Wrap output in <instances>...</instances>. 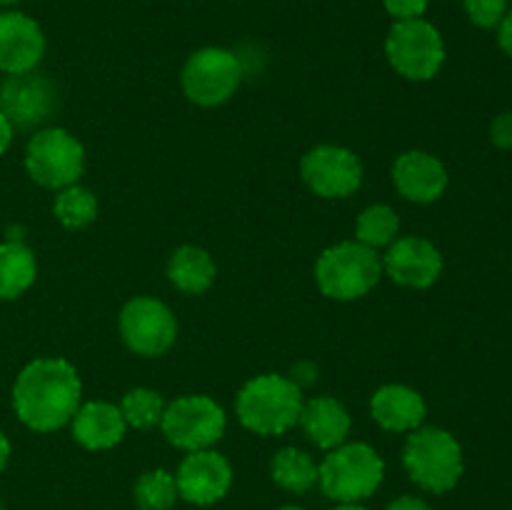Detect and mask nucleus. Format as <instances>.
I'll list each match as a JSON object with an SVG mask.
<instances>
[{
  "label": "nucleus",
  "mask_w": 512,
  "mask_h": 510,
  "mask_svg": "<svg viewBox=\"0 0 512 510\" xmlns=\"http://www.w3.org/2000/svg\"><path fill=\"white\" fill-rule=\"evenodd\" d=\"M58 108V88L45 75L30 73L8 75L0 85V113L20 130L43 125Z\"/></svg>",
  "instance_id": "obj_14"
},
{
  "label": "nucleus",
  "mask_w": 512,
  "mask_h": 510,
  "mask_svg": "<svg viewBox=\"0 0 512 510\" xmlns=\"http://www.w3.org/2000/svg\"><path fill=\"white\" fill-rule=\"evenodd\" d=\"M20 0H0V5H3V8H13V5H18Z\"/></svg>",
  "instance_id": "obj_36"
},
{
  "label": "nucleus",
  "mask_w": 512,
  "mask_h": 510,
  "mask_svg": "<svg viewBox=\"0 0 512 510\" xmlns=\"http://www.w3.org/2000/svg\"><path fill=\"white\" fill-rule=\"evenodd\" d=\"M385 510H433V505H430L428 500L420 498V495L403 493L398 495V498L390 500V503L385 505Z\"/></svg>",
  "instance_id": "obj_31"
},
{
  "label": "nucleus",
  "mask_w": 512,
  "mask_h": 510,
  "mask_svg": "<svg viewBox=\"0 0 512 510\" xmlns=\"http://www.w3.org/2000/svg\"><path fill=\"white\" fill-rule=\"evenodd\" d=\"M165 273H168L170 285L183 295H203L213 288L218 278V265L213 255L200 245H180L168 258Z\"/></svg>",
  "instance_id": "obj_20"
},
{
  "label": "nucleus",
  "mask_w": 512,
  "mask_h": 510,
  "mask_svg": "<svg viewBox=\"0 0 512 510\" xmlns=\"http://www.w3.org/2000/svg\"><path fill=\"white\" fill-rule=\"evenodd\" d=\"M243 83V63L238 55L220 45L190 53L180 70V88L185 98L198 108H218L228 103Z\"/></svg>",
  "instance_id": "obj_8"
},
{
  "label": "nucleus",
  "mask_w": 512,
  "mask_h": 510,
  "mask_svg": "<svg viewBox=\"0 0 512 510\" xmlns=\"http://www.w3.org/2000/svg\"><path fill=\"white\" fill-rule=\"evenodd\" d=\"M303 390L280 373L250 378L235 395V415L240 425L255 435H285L298 425L303 408Z\"/></svg>",
  "instance_id": "obj_2"
},
{
  "label": "nucleus",
  "mask_w": 512,
  "mask_h": 510,
  "mask_svg": "<svg viewBox=\"0 0 512 510\" xmlns=\"http://www.w3.org/2000/svg\"><path fill=\"white\" fill-rule=\"evenodd\" d=\"M275 510H305V508H300V505H280V508H275Z\"/></svg>",
  "instance_id": "obj_37"
},
{
  "label": "nucleus",
  "mask_w": 512,
  "mask_h": 510,
  "mask_svg": "<svg viewBox=\"0 0 512 510\" xmlns=\"http://www.w3.org/2000/svg\"><path fill=\"white\" fill-rule=\"evenodd\" d=\"M38 278V260L23 240L0 243V300H18Z\"/></svg>",
  "instance_id": "obj_22"
},
{
  "label": "nucleus",
  "mask_w": 512,
  "mask_h": 510,
  "mask_svg": "<svg viewBox=\"0 0 512 510\" xmlns=\"http://www.w3.org/2000/svg\"><path fill=\"white\" fill-rule=\"evenodd\" d=\"M390 175H393V185L400 198L415 205H430L443 198L450 180L443 160L435 158L428 150L418 148L400 153L395 158Z\"/></svg>",
  "instance_id": "obj_16"
},
{
  "label": "nucleus",
  "mask_w": 512,
  "mask_h": 510,
  "mask_svg": "<svg viewBox=\"0 0 512 510\" xmlns=\"http://www.w3.org/2000/svg\"><path fill=\"white\" fill-rule=\"evenodd\" d=\"M45 33L30 15L0 10V73L23 75L38 70L45 58Z\"/></svg>",
  "instance_id": "obj_15"
},
{
  "label": "nucleus",
  "mask_w": 512,
  "mask_h": 510,
  "mask_svg": "<svg viewBox=\"0 0 512 510\" xmlns=\"http://www.w3.org/2000/svg\"><path fill=\"white\" fill-rule=\"evenodd\" d=\"M15 138V125L5 118V113H0V155H5L13 145Z\"/></svg>",
  "instance_id": "obj_33"
},
{
  "label": "nucleus",
  "mask_w": 512,
  "mask_h": 510,
  "mask_svg": "<svg viewBox=\"0 0 512 510\" xmlns=\"http://www.w3.org/2000/svg\"><path fill=\"white\" fill-rule=\"evenodd\" d=\"M118 405L125 423H128V430H153L160 428V420H163L168 403H165L158 390L138 385V388H130Z\"/></svg>",
  "instance_id": "obj_26"
},
{
  "label": "nucleus",
  "mask_w": 512,
  "mask_h": 510,
  "mask_svg": "<svg viewBox=\"0 0 512 510\" xmlns=\"http://www.w3.org/2000/svg\"><path fill=\"white\" fill-rule=\"evenodd\" d=\"M490 143L500 150H512V110L495 115L490 123Z\"/></svg>",
  "instance_id": "obj_29"
},
{
  "label": "nucleus",
  "mask_w": 512,
  "mask_h": 510,
  "mask_svg": "<svg viewBox=\"0 0 512 510\" xmlns=\"http://www.w3.org/2000/svg\"><path fill=\"white\" fill-rule=\"evenodd\" d=\"M233 480V465L215 448L185 453L175 470L180 500L195 505V508H210V505L220 503L233 488Z\"/></svg>",
  "instance_id": "obj_12"
},
{
  "label": "nucleus",
  "mask_w": 512,
  "mask_h": 510,
  "mask_svg": "<svg viewBox=\"0 0 512 510\" xmlns=\"http://www.w3.org/2000/svg\"><path fill=\"white\" fill-rule=\"evenodd\" d=\"M120 340L140 358H160L178 340V318L168 303L153 295H135L120 308Z\"/></svg>",
  "instance_id": "obj_10"
},
{
  "label": "nucleus",
  "mask_w": 512,
  "mask_h": 510,
  "mask_svg": "<svg viewBox=\"0 0 512 510\" xmlns=\"http://www.w3.org/2000/svg\"><path fill=\"white\" fill-rule=\"evenodd\" d=\"M370 418L388 433H413L428 418V403L415 388L388 383L370 398Z\"/></svg>",
  "instance_id": "obj_18"
},
{
  "label": "nucleus",
  "mask_w": 512,
  "mask_h": 510,
  "mask_svg": "<svg viewBox=\"0 0 512 510\" xmlns=\"http://www.w3.org/2000/svg\"><path fill=\"white\" fill-rule=\"evenodd\" d=\"M288 378L293 380L300 390L310 388V385L318 383V365L310 363V360H300V363H295L293 368H290Z\"/></svg>",
  "instance_id": "obj_30"
},
{
  "label": "nucleus",
  "mask_w": 512,
  "mask_h": 510,
  "mask_svg": "<svg viewBox=\"0 0 512 510\" xmlns=\"http://www.w3.org/2000/svg\"><path fill=\"white\" fill-rule=\"evenodd\" d=\"M388 15H393V20H415L423 18L425 10H428L430 0H383Z\"/></svg>",
  "instance_id": "obj_28"
},
{
  "label": "nucleus",
  "mask_w": 512,
  "mask_h": 510,
  "mask_svg": "<svg viewBox=\"0 0 512 510\" xmlns=\"http://www.w3.org/2000/svg\"><path fill=\"white\" fill-rule=\"evenodd\" d=\"M385 58L405 80L425 83L445 65V40L425 18L398 20L385 38Z\"/></svg>",
  "instance_id": "obj_9"
},
{
  "label": "nucleus",
  "mask_w": 512,
  "mask_h": 510,
  "mask_svg": "<svg viewBox=\"0 0 512 510\" xmlns=\"http://www.w3.org/2000/svg\"><path fill=\"white\" fill-rule=\"evenodd\" d=\"M270 480L283 493L308 495L310 490L318 488V460L308 450L285 445L270 460Z\"/></svg>",
  "instance_id": "obj_21"
},
{
  "label": "nucleus",
  "mask_w": 512,
  "mask_h": 510,
  "mask_svg": "<svg viewBox=\"0 0 512 510\" xmlns=\"http://www.w3.org/2000/svg\"><path fill=\"white\" fill-rule=\"evenodd\" d=\"M380 260H383V275L413 290H425L438 283L445 268L440 248L423 235L395 238L380 255Z\"/></svg>",
  "instance_id": "obj_13"
},
{
  "label": "nucleus",
  "mask_w": 512,
  "mask_h": 510,
  "mask_svg": "<svg viewBox=\"0 0 512 510\" xmlns=\"http://www.w3.org/2000/svg\"><path fill=\"white\" fill-rule=\"evenodd\" d=\"M330 510H370V508L363 503H335V508Z\"/></svg>",
  "instance_id": "obj_35"
},
{
  "label": "nucleus",
  "mask_w": 512,
  "mask_h": 510,
  "mask_svg": "<svg viewBox=\"0 0 512 510\" xmlns=\"http://www.w3.org/2000/svg\"><path fill=\"white\" fill-rule=\"evenodd\" d=\"M363 163L345 145L323 143L300 158V178L310 193L325 200L350 198L363 185Z\"/></svg>",
  "instance_id": "obj_11"
},
{
  "label": "nucleus",
  "mask_w": 512,
  "mask_h": 510,
  "mask_svg": "<svg viewBox=\"0 0 512 510\" xmlns=\"http://www.w3.org/2000/svg\"><path fill=\"white\" fill-rule=\"evenodd\" d=\"M403 468L420 490L445 495L458 488L465 473L463 445L450 430L420 425L403 445Z\"/></svg>",
  "instance_id": "obj_3"
},
{
  "label": "nucleus",
  "mask_w": 512,
  "mask_h": 510,
  "mask_svg": "<svg viewBox=\"0 0 512 510\" xmlns=\"http://www.w3.org/2000/svg\"><path fill=\"white\" fill-rule=\"evenodd\" d=\"M298 425L315 448L328 453V450L338 448L348 440L353 418H350L348 408L333 395H315V398L303 400Z\"/></svg>",
  "instance_id": "obj_19"
},
{
  "label": "nucleus",
  "mask_w": 512,
  "mask_h": 510,
  "mask_svg": "<svg viewBox=\"0 0 512 510\" xmlns=\"http://www.w3.org/2000/svg\"><path fill=\"white\" fill-rule=\"evenodd\" d=\"M10 455H13V445H10L8 435H5L3 430H0V473H3V470L8 468Z\"/></svg>",
  "instance_id": "obj_34"
},
{
  "label": "nucleus",
  "mask_w": 512,
  "mask_h": 510,
  "mask_svg": "<svg viewBox=\"0 0 512 510\" xmlns=\"http://www.w3.org/2000/svg\"><path fill=\"white\" fill-rule=\"evenodd\" d=\"M400 218L390 205L373 203L355 220V240L373 250H383L398 238Z\"/></svg>",
  "instance_id": "obj_25"
},
{
  "label": "nucleus",
  "mask_w": 512,
  "mask_h": 510,
  "mask_svg": "<svg viewBox=\"0 0 512 510\" xmlns=\"http://www.w3.org/2000/svg\"><path fill=\"white\" fill-rule=\"evenodd\" d=\"M133 500L140 510H173L180 500L175 473L168 468H150L140 473L133 485Z\"/></svg>",
  "instance_id": "obj_24"
},
{
  "label": "nucleus",
  "mask_w": 512,
  "mask_h": 510,
  "mask_svg": "<svg viewBox=\"0 0 512 510\" xmlns=\"http://www.w3.org/2000/svg\"><path fill=\"white\" fill-rule=\"evenodd\" d=\"M125 433H128V423H125L123 413H120V405L110 403V400L80 403L73 420H70L73 440L80 448L90 450V453L113 450L115 445L123 443Z\"/></svg>",
  "instance_id": "obj_17"
},
{
  "label": "nucleus",
  "mask_w": 512,
  "mask_h": 510,
  "mask_svg": "<svg viewBox=\"0 0 512 510\" xmlns=\"http://www.w3.org/2000/svg\"><path fill=\"white\" fill-rule=\"evenodd\" d=\"M463 8L475 28L493 30L508 15L510 0H463Z\"/></svg>",
  "instance_id": "obj_27"
},
{
  "label": "nucleus",
  "mask_w": 512,
  "mask_h": 510,
  "mask_svg": "<svg viewBox=\"0 0 512 510\" xmlns=\"http://www.w3.org/2000/svg\"><path fill=\"white\" fill-rule=\"evenodd\" d=\"M0 510H8V508H5V503H3V500H0Z\"/></svg>",
  "instance_id": "obj_38"
},
{
  "label": "nucleus",
  "mask_w": 512,
  "mask_h": 510,
  "mask_svg": "<svg viewBox=\"0 0 512 510\" xmlns=\"http://www.w3.org/2000/svg\"><path fill=\"white\" fill-rule=\"evenodd\" d=\"M385 480V460L363 440H345L318 463V488L333 503H365Z\"/></svg>",
  "instance_id": "obj_4"
},
{
  "label": "nucleus",
  "mask_w": 512,
  "mask_h": 510,
  "mask_svg": "<svg viewBox=\"0 0 512 510\" xmlns=\"http://www.w3.org/2000/svg\"><path fill=\"white\" fill-rule=\"evenodd\" d=\"M498 45L503 48L505 55L512 58V10L503 18V23L498 25Z\"/></svg>",
  "instance_id": "obj_32"
},
{
  "label": "nucleus",
  "mask_w": 512,
  "mask_h": 510,
  "mask_svg": "<svg viewBox=\"0 0 512 510\" xmlns=\"http://www.w3.org/2000/svg\"><path fill=\"white\" fill-rule=\"evenodd\" d=\"M163 438L183 453L208 450L223 440L228 415L223 405L205 393H188L170 400L160 420Z\"/></svg>",
  "instance_id": "obj_6"
},
{
  "label": "nucleus",
  "mask_w": 512,
  "mask_h": 510,
  "mask_svg": "<svg viewBox=\"0 0 512 510\" xmlns=\"http://www.w3.org/2000/svg\"><path fill=\"white\" fill-rule=\"evenodd\" d=\"M13 410L33 433H55L70 425L83 403V383L65 358H35L15 375Z\"/></svg>",
  "instance_id": "obj_1"
},
{
  "label": "nucleus",
  "mask_w": 512,
  "mask_h": 510,
  "mask_svg": "<svg viewBox=\"0 0 512 510\" xmlns=\"http://www.w3.org/2000/svg\"><path fill=\"white\" fill-rule=\"evenodd\" d=\"M53 215L63 228L83 230L93 225L95 218H98V198H95L90 188L73 183L68 188L55 190Z\"/></svg>",
  "instance_id": "obj_23"
},
{
  "label": "nucleus",
  "mask_w": 512,
  "mask_h": 510,
  "mask_svg": "<svg viewBox=\"0 0 512 510\" xmlns=\"http://www.w3.org/2000/svg\"><path fill=\"white\" fill-rule=\"evenodd\" d=\"M380 278H383L380 253L355 238L330 245L315 260V283L320 293L340 303L365 298L380 283Z\"/></svg>",
  "instance_id": "obj_5"
},
{
  "label": "nucleus",
  "mask_w": 512,
  "mask_h": 510,
  "mask_svg": "<svg viewBox=\"0 0 512 510\" xmlns=\"http://www.w3.org/2000/svg\"><path fill=\"white\" fill-rule=\"evenodd\" d=\"M25 173L45 190L78 183L85 173V148L70 130L50 125L30 135L25 145Z\"/></svg>",
  "instance_id": "obj_7"
}]
</instances>
